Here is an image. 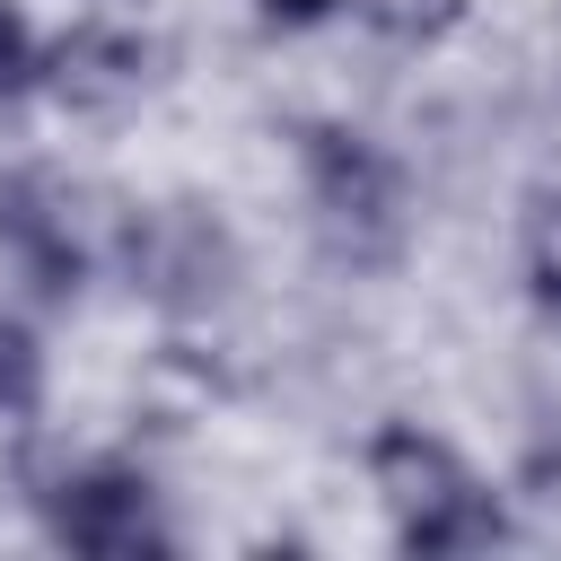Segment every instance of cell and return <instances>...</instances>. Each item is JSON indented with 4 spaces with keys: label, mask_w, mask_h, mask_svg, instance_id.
<instances>
[{
    "label": "cell",
    "mask_w": 561,
    "mask_h": 561,
    "mask_svg": "<svg viewBox=\"0 0 561 561\" xmlns=\"http://www.w3.org/2000/svg\"><path fill=\"white\" fill-rule=\"evenodd\" d=\"M53 535L79 543V552H140V543H158V526H149V491L123 482V473L61 482V500H53Z\"/></svg>",
    "instance_id": "obj_2"
},
{
    "label": "cell",
    "mask_w": 561,
    "mask_h": 561,
    "mask_svg": "<svg viewBox=\"0 0 561 561\" xmlns=\"http://www.w3.org/2000/svg\"><path fill=\"white\" fill-rule=\"evenodd\" d=\"M18 88H26V26L0 9V105H9Z\"/></svg>",
    "instance_id": "obj_4"
},
{
    "label": "cell",
    "mask_w": 561,
    "mask_h": 561,
    "mask_svg": "<svg viewBox=\"0 0 561 561\" xmlns=\"http://www.w3.org/2000/svg\"><path fill=\"white\" fill-rule=\"evenodd\" d=\"M26 394H35V351H26V333H18V324H0V403L18 412Z\"/></svg>",
    "instance_id": "obj_3"
},
{
    "label": "cell",
    "mask_w": 561,
    "mask_h": 561,
    "mask_svg": "<svg viewBox=\"0 0 561 561\" xmlns=\"http://www.w3.org/2000/svg\"><path fill=\"white\" fill-rule=\"evenodd\" d=\"M280 18H316V9H333V0H272Z\"/></svg>",
    "instance_id": "obj_5"
},
{
    "label": "cell",
    "mask_w": 561,
    "mask_h": 561,
    "mask_svg": "<svg viewBox=\"0 0 561 561\" xmlns=\"http://www.w3.org/2000/svg\"><path fill=\"white\" fill-rule=\"evenodd\" d=\"M377 482H386V500H394L403 543H421V552H465V543H491V535H500V508H491V500L456 473V456H447L438 438H421V430H386Z\"/></svg>",
    "instance_id": "obj_1"
}]
</instances>
